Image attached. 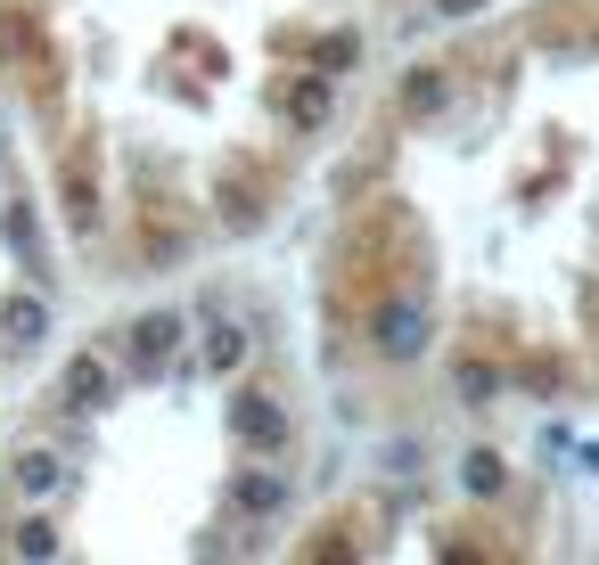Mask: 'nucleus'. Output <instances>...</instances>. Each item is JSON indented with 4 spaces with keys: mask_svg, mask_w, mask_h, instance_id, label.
<instances>
[{
    "mask_svg": "<svg viewBox=\"0 0 599 565\" xmlns=\"http://www.w3.org/2000/svg\"><path fill=\"white\" fill-rule=\"evenodd\" d=\"M280 115H288L296 131H313L320 115H329V74H296V82L280 91Z\"/></svg>",
    "mask_w": 599,
    "mask_h": 565,
    "instance_id": "obj_1",
    "label": "nucleus"
},
{
    "mask_svg": "<svg viewBox=\"0 0 599 565\" xmlns=\"http://www.w3.org/2000/svg\"><path fill=\"white\" fill-rule=\"evenodd\" d=\"M419 329H428V320H419V304L378 311V345H386V352H419Z\"/></svg>",
    "mask_w": 599,
    "mask_h": 565,
    "instance_id": "obj_3",
    "label": "nucleus"
},
{
    "mask_svg": "<svg viewBox=\"0 0 599 565\" xmlns=\"http://www.w3.org/2000/svg\"><path fill=\"white\" fill-rule=\"evenodd\" d=\"M444 9H476V0H444Z\"/></svg>",
    "mask_w": 599,
    "mask_h": 565,
    "instance_id": "obj_7",
    "label": "nucleus"
},
{
    "mask_svg": "<svg viewBox=\"0 0 599 565\" xmlns=\"http://www.w3.org/2000/svg\"><path fill=\"white\" fill-rule=\"evenodd\" d=\"M66 394L99 401V394H107V361H99V352H75V361H66Z\"/></svg>",
    "mask_w": 599,
    "mask_h": 565,
    "instance_id": "obj_4",
    "label": "nucleus"
},
{
    "mask_svg": "<svg viewBox=\"0 0 599 565\" xmlns=\"http://www.w3.org/2000/svg\"><path fill=\"white\" fill-rule=\"evenodd\" d=\"M131 336H140V345H131V352H140V369H156V361L173 352V320H140Z\"/></svg>",
    "mask_w": 599,
    "mask_h": 565,
    "instance_id": "obj_5",
    "label": "nucleus"
},
{
    "mask_svg": "<svg viewBox=\"0 0 599 565\" xmlns=\"http://www.w3.org/2000/svg\"><path fill=\"white\" fill-rule=\"evenodd\" d=\"M50 475H58L50 451H25V459H17V484H25V492H50Z\"/></svg>",
    "mask_w": 599,
    "mask_h": 565,
    "instance_id": "obj_6",
    "label": "nucleus"
},
{
    "mask_svg": "<svg viewBox=\"0 0 599 565\" xmlns=\"http://www.w3.org/2000/svg\"><path fill=\"white\" fill-rule=\"evenodd\" d=\"M66 205H75V221H82V230L99 221V172H91V140H75V165H66Z\"/></svg>",
    "mask_w": 599,
    "mask_h": 565,
    "instance_id": "obj_2",
    "label": "nucleus"
}]
</instances>
